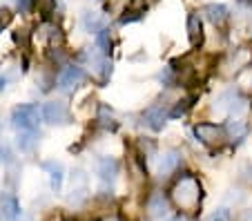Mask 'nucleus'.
<instances>
[{
	"label": "nucleus",
	"instance_id": "2",
	"mask_svg": "<svg viewBox=\"0 0 252 221\" xmlns=\"http://www.w3.org/2000/svg\"><path fill=\"white\" fill-rule=\"evenodd\" d=\"M40 121H43V114L36 105H18L11 112V123L16 127H20L23 132H33Z\"/></svg>",
	"mask_w": 252,
	"mask_h": 221
},
{
	"label": "nucleus",
	"instance_id": "15",
	"mask_svg": "<svg viewBox=\"0 0 252 221\" xmlns=\"http://www.w3.org/2000/svg\"><path fill=\"white\" fill-rule=\"evenodd\" d=\"M81 23H83V29L90 32V34H100L105 29V18L100 14H96V11H85Z\"/></svg>",
	"mask_w": 252,
	"mask_h": 221
},
{
	"label": "nucleus",
	"instance_id": "22",
	"mask_svg": "<svg viewBox=\"0 0 252 221\" xmlns=\"http://www.w3.org/2000/svg\"><path fill=\"white\" fill-rule=\"evenodd\" d=\"M190 101H192V98H183V101H179V103H176V105L170 110V119H179V116H183V114H186V112H188V107L192 105Z\"/></svg>",
	"mask_w": 252,
	"mask_h": 221
},
{
	"label": "nucleus",
	"instance_id": "18",
	"mask_svg": "<svg viewBox=\"0 0 252 221\" xmlns=\"http://www.w3.org/2000/svg\"><path fill=\"white\" fill-rule=\"evenodd\" d=\"M33 7L45 20H49L52 14L56 11V0H33Z\"/></svg>",
	"mask_w": 252,
	"mask_h": 221
},
{
	"label": "nucleus",
	"instance_id": "14",
	"mask_svg": "<svg viewBox=\"0 0 252 221\" xmlns=\"http://www.w3.org/2000/svg\"><path fill=\"white\" fill-rule=\"evenodd\" d=\"M0 212L7 221H16L20 217V203L16 201L14 194H2L0 197Z\"/></svg>",
	"mask_w": 252,
	"mask_h": 221
},
{
	"label": "nucleus",
	"instance_id": "9",
	"mask_svg": "<svg viewBox=\"0 0 252 221\" xmlns=\"http://www.w3.org/2000/svg\"><path fill=\"white\" fill-rule=\"evenodd\" d=\"M181 161H183V157H181V152H179V150H167L161 159H158L157 174H158V177H163V179L170 177L172 172H176V170H179Z\"/></svg>",
	"mask_w": 252,
	"mask_h": 221
},
{
	"label": "nucleus",
	"instance_id": "24",
	"mask_svg": "<svg viewBox=\"0 0 252 221\" xmlns=\"http://www.w3.org/2000/svg\"><path fill=\"white\" fill-rule=\"evenodd\" d=\"M63 221H67V219H63Z\"/></svg>",
	"mask_w": 252,
	"mask_h": 221
},
{
	"label": "nucleus",
	"instance_id": "17",
	"mask_svg": "<svg viewBox=\"0 0 252 221\" xmlns=\"http://www.w3.org/2000/svg\"><path fill=\"white\" fill-rule=\"evenodd\" d=\"M225 130H228V139H246L248 136V123L246 121H241V119H237V121H230L228 125H225Z\"/></svg>",
	"mask_w": 252,
	"mask_h": 221
},
{
	"label": "nucleus",
	"instance_id": "7",
	"mask_svg": "<svg viewBox=\"0 0 252 221\" xmlns=\"http://www.w3.org/2000/svg\"><path fill=\"white\" fill-rule=\"evenodd\" d=\"M252 65V47L250 45H241L237 47L232 54H230L228 63H225V67H228V74H237L241 69L250 67Z\"/></svg>",
	"mask_w": 252,
	"mask_h": 221
},
{
	"label": "nucleus",
	"instance_id": "6",
	"mask_svg": "<svg viewBox=\"0 0 252 221\" xmlns=\"http://www.w3.org/2000/svg\"><path fill=\"white\" fill-rule=\"evenodd\" d=\"M141 119H143V123L148 125L150 130L158 132V130H163L165 121L170 119V110H167L165 105H161V103H157V105H150L148 110L143 112Z\"/></svg>",
	"mask_w": 252,
	"mask_h": 221
},
{
	"label": "nucleus",
	"instance_id": "3",
	"mask_svg": "<svg viewBox=\"0 0 252 221\" xmlns=\"http://www.w3.org/2000/svg\"><path fill=\"white\" fill-rule=\"evenodd\" d=\"M194 136L203 145L214 148V145H221L225 139H228V130H225V125H217V123H196Z\"/></svg>",
	"mask_w": 252,
	"mask_h": 221
},
{
	"label": "nucleus",
	"instance_id": "23",
	"mask_svg": "<svg viewBox=\"0 0 252 221\" xmlns=\"http://www.w3.org/2000/svg\"><path fill=\"white\" fill-rule=\"evenodd\" d=\"M32 2H33V0H18V7H20V11H29V7H32Z\"/></svg>",
	"mask_w": 252,
	"mask_h": 221
},
{
	"label": "nucleus",
	"instance_id": "1",
	"mask_svg": "<svg viewBox=\"0 0 252 221\" xmlns=\"http://www.w3.org/2000/svg\"><path fill=\"white\" fill-rule=\"evenodd\" d=\"M201 199H203V186L199 177L192 172H183L174 179L170 188V203L181 212H194L199 210Z\"/></svg>",
	"mask_w": 252,
	"mask_h": 221
},
{
	"label": "nucleus",
	"instance_id": "16",
	"mask_svg": "<svg viewBox=\"0 0 252 221\" xmlns=\"http://www.w3.org/2000/svg\"><path fill=\"white\" fill-rule=\"evenodd\" d=\"M18 150L20 152H32L33 148H36V143H38V132H20L18 134Z\"/></svg>",
	"mask_w": 252,
	"mask_h": 221
},
{
	"label": "nucleus",
	"instance_id": "20",
	"mask_svg": "<svg viewBox=\"0 0 252 221\" xmlns=\"http://www.w3.org/2000/svg\"><path fill=\"white\" fill-rule=\"evenodd\" d=\"M208 221H232V212H230L228 206H221V208H217V210L210 212Z\"/></svg>",
	"mask_w": 252,
	"mask_h": 221
},
{
	"label": "nucleus",
	"instance_id": "5",
	"mask_svg": "<svg viewBox=\"0 0 252 221\" xmlns=\"http://www.w3.org/2000/svg\"><path fill=\"white\" fill-rule=\"evenodd\" d=\"M83 81H85V72H83V67H78V65H65L56 76V85L61 87V90H74V87H78Z\"/></svg>",
	"mask_w": 252,
	"mask_h": 221
},
{
	"label": "nucleus",
	"instance_id": "4",
	"mask_svg": "<svg viewBox=\"0 0 252 221\" xmlns=\"http://www.w3.org/2000/svg\"><path fill=\"white\" fill-rule=\"evenodd\" d=\"M43 121L49 125H65L69 123V107L65 101H47L40 107Z\"/></svg>",
	"mask_w": 252,
	"mask_h": 221
},
{
	"label": "nucleus",
	"instance_id": "21",
	"mask_svg": "<svg viewBox=\"0 0 252 221\" xmlns=\"http://www.w3.org/2000/svg\"><path fill=\"white\" fill-rule=\"evenodd\" d=\"M129 5H132V0H107V11H112V14H123Z\"/></svg>",
	"mask_w": 252,
	"mask_h": 221
},
{
	"label": "nucleus",
	"instance_id": "13",
	"mask_svg": "<svg viewBox=\"0 0 252 221\" xmlns=\"http://www.w3.org/2000/svg\"><path fill=\"white\" fill-rule=\"evenodd\" d=\"M43 170H47L49 174V181H52V190L54 192H61V186H63V177H65V168L63 163L58 161H45Z\"/></svg>",
	"mask_w": 252,
	"mask_h": 221
},
{
	"label": "nucleus",
	"instance_id": "12",
	"mask_svg": "<svg viewBox=\"0 0 252 221\" xmlns=\"http://www.w3.org/2000/svg\"><path fill=\"white\" fill-rule=\"evenodd\" d=\"M203 11L214 27H223V25L230 20V9L225 5H208Z\"/></svg>",
	"mask_w": 252,
	"mask_h": 221
},
{
	"label": "nucleus",
	"instance_id": "10",
	"mask_svg": "<svg viewBox=\"0 0 252 221\" xmlns=\"http://www.w3.org/2000/svg\"><path fill=\"white\" fill-rule=\"evenodd\" d=\"M96 174L103 183H114L116 174H119V161L112 157H100L96 161Z\"/></svg>",
	"mask_w": 252,
	"mask_h": 221
},
{
	"label": "nucleus",
	"instance_id": "19",
	"mask_svg": "<svg viewBox=\"0 0 252 221\" xmlns=\"http://www.w3.org/2000/svg\"><path fill=\"white\" fill-rule=\"evenodd\" d=\"M96 123L103 125V127H116V123H114V114H112L110 107H105V105H100V107H98V116H96Z\"/></svg>",
	"mask_w": 252,
	"mask_h": 221
},
{
	"label": "nucleus",
	"instance_id": "8",
	"mask_svg": "<svg viewBox=\"0 0 252 221\" xmlns=\"http://www.w3.org/2000/svg\"><path fill=\"white\" fill-rule=\"evenodd\" d=\"M167 208H170V201H167L165 194L158 192V190L150 192L148 201H145V215L150 219H163V217H167Z\"/></svg>",
	"mask_w": 252,
	"mask_h": 221
},
{
	"label": "nucleus",
	"instance_id": "11",
	"mask_svg": "<svg viewBox=\"0 0 252 221\" xmlns=\"http://www.w3.org/2000/svg\"><path fill=\"white\" fill-rule=\"evenodd\" d=\"M188 38H190L192 47H201L203 43V23H201L199 14H190L188 16Z\"/></svg>",
	"mask_w": 252,
	"mask_h": 221
}]
</instances>
